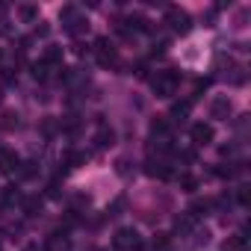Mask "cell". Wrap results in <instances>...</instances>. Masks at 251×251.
Wrapping results in <instances>:
<instances>
[{
	"label": "cell",
	"instance_id": "7",
	"mask_svg": "<svg viewBox=\"0 0 251 251\" xmlns=\"http://www.w3.org/2000/svg\"><path fill=\"white\" fill-rule=\"evenodd\" d=\"M151 136L160 142H169V121L166 118H154L151 121Z\"/></svg>",
	"mask_w": 251,
	"mask_h": 251
},
{
	"label": "cell",
	"instance_id": "8",
	"mask_svg": "<svg viewBox=\"0 0 251 251\" xmlns=\"http://www.w3.org/2000/svg\"><path fill=\"white\" fill-rule=\"evenodd\" d=\"M151 177H160V180H169V177H175V172L166 166V163H148V169H145Z\"/></svg>",
	"mask_w": 251,
	"mask_h": 251
},
{
	"label": "cell",
	"instance_id": "11",
	"mask_svg": "<svg viewBox=\"0 0 251 251\" xmlns=\"http://www.w3.org/2000/svg\"><path fill=\"white\" fill-rule=\"evenodd\" d=\"M230 112V100L227 98H216L213 100V118H227Z\"/></svg>",
	"mask_w": 251,
	"mask_h": 251
},
{
	"label": "cell",
	"instance_id": "13",
	"mask_svg": "<svg viewBox=\"0 0 251 251\" xmlns=\"http://www.w3.org/2000/svg\"><path fill=\"white\" fill-rule=\"evenodd\" d=\"M151 248H154V251H172V236H169V233H157V236L151 239Z\"/></svg>",
	"mask_w": 251,
	"mask_h": 251
},
{
	"label": "cell",
	"instance_id": "21",
	"mask_svg": "<svg viewBox=\"0 0 251 251\" xmlns=\"http://www.w3.org/2000/svg\"><path fill=\"white\" fill-rule=\"evenodd\" d=\"M18 15H21L24 21H36V18H39V9H36V6H21Z\"/></svg>",
	"mask_w": 251,
	"mask_h": 251
},
{
	"label": "cell",
	"instance_id": "27",
	"mask_svg": "<svg viewBox=\"0 0 251 251\" xmlns=\"http://www.w3.org/2000/svg\"><path fill=\"white\" fill-rule=\"evenodd\" d=\"M24 251H45V248H39V245H36V242H30V245H27V248H24Z\"/></svg>",
	"mask_w": 251,
	"mask_h": 251
},
{
	"label": "cell",
	"instance_id": "22",
	"mask_svg": "<svg viewBox=\"0 0 251 251\" xmlns=\"http://www.w3.org/2000/svg\"><path fill=\"white\" fill-rule=\"evenodd\" d=\"M18 201H21V198H18L15 189H6V192H3V204H6V207H12V204H18Z\"/></svg>",
	"mask_w": 251,
	"mask_h": 251
},
{
	"label": "cell",
	"instance_id": "18",
	"mask_svg": "<svg viewBox=\"0 0 251 251\" xmlns=\"http://www.w3.org/2000/svg\"><path fill=\"white\" fill-rule=\"evenodd\" d=\"M189 109H192V98H189V100H177V103L172 106V115H175V118H186Z\"/></svg>",
	"mask_w": 251,
	"mask_h": 251
},
{
	"label": "cell",
	"instance_id": "23",
	"mask_svg": "<svg viewBox=\"0 0 251 251\" xmlns=\"http://www.w3.org/2000/svg\"><path fill=\"white\" fill-rule=\"evenodd\" d=\"M42 130H45V136H53V133H56V121H53V118H48V121L42 124Z\"/></svg>",
	"mask_w": 251,
	"mask_h": 251
},
{
	"label": "cell",
	"instance_id": "24",
	"mask_svg": "<svg viewBox=\"0 0 251 251\" xmlns=\"http://www.w3.org/2000/svg\"><path fill=\"white\" fill-rule=\"evenodd\" d=\"M248 201H251V195H248V186H242V189H239V204H242V207H248Z\"/></svg>",
	"mask_w": 251,
	"mask_h": 251
},
{
	"label": "cell",
	"instance_id": "17",
	"mask_svg": "<svg viewBox=\"0 0 251 251\" xmlns=\"http://www.w3.org/2000/svg\"><path fill=\"white\" fill-rule=\"evenodd\" d=\"M83 30H89V21H83V18H68V33H71V36H80Z\"/></svg>",
	"mask_w": 251,
	"mask_h": 251
},
{
	"label": "cell",
	"instance_id": "16",
	"mask_svg": "<svg viewBox=\"0 0 251 251\" xmlns=\"http://www.w3.org/2000/svg\"><path fill=\"white\" fill-rule=\"evenodd\" d=\"M21 207H24L27 216H39V213H42V201H39V198H24Z\"/></svg>",
	"mask_w": 251,
	"mask_h": 251
},
{
	"label": "cell",
	"instance_id": "15",
	"mask_svg": "<svg viewBox=\"0 0 251 251\" xmlns=\"http://www.w3.org/2000/svg\"><path fill=\"white\" fill-rule=\"evenodd\" d=\"M0 127H3V130H12V127H18V112L6 109L3 115H0Z\"/></svg>",
	"mask_w": 251,
	"mask_h": 251
},
{
	"label": "cell",
	"instance_id": "1",
	"mask_svg": "<svg viewBox=\"0 0 251 251\" xmlns=\"http://www.w3.org/2000/svg\"><path fill=\"white\" fill-rule=\"evenodd\" d=\"M112 248H115V251H142L145 242H142V236H139L133 227H121V230H115V236H112Z\"/></svg>",
	"mask_w": 251,
	"mask_h": 251
},
{
	"label": "cell",
	"instance_id": "3",
	"mask_svg": "<svg viewBox=\"0 0 251 251\" xmlns=\"http://www.w3.org/2000/svg\"><path fill=\"white\" fill-rule=\"evenodd\" d=\"M166 24L175 30V33H189L192 30V18H189V12H183V9H177V6H169L166 9Z\"/></svg>",
	"mask_w": 251,
	"mask_h": 251
},
{
	"label": "cell",
	"instance_id": "26",
	"mask_svg": "<svg viewBox=\"0 0 251 251\" xmlns=\"http://www.w3.org/2000/svg\"><path fill=\"white\" fill-rule=\"evenodd\" d=\"M48 198H59V183H56V180L48 186Z\"/></svg>",
	"mask_w": 251,
	"mask_h": 251
},
{
	"label": "cell",
	"instance_id": "5",
	"mask_svg": "<svg viewBox=\"0 0 251 251\" xmlns=\"http://www.w3.org/2000/svg\"><path fill=\"white\" fill-rule=\"evenodd\" d=\"M189 136H192V142H195V145H210V142H213V136H216V130H213V124L198 121V124H192Z\"/></svg>",
	"mask_w": 251,
	"mask_h": 251
},
{
	"label": "cell",
	"instance_id": "6",
	"mask_svg": "<svg viewBox=\"0 0 251 251\" xmlns=\"http://www.w3.org/2000/svg\"><path fill=\"white\" fill-rule=\"evenodd\" d=\"M18 166H21V160H18L15 151H3V148H0V172H3V175H15Z\"/></svg>",
	"mask_w": 251,
	"mask_h": 251
},
{
	"label": "cell",
	"instance_id": "20",
	"mask_svg": "<svg viewBox=\"0 0 251 251\" xmlns=\"http://www.w3.org/2000/svg\"><path fill=\"white\" fill-rule=\"evenodd\" d=\"M112 139H115V133L103 127V130L98 133V139H95V142H98V148H109V145H112Z\"/></svg>",
	"mask_w": 251,
	"mask_h": 251
},
{
	"label": "cell",
	"instance_id": "25",
	"mask_svg": "<svg viewBox=\"0 0 251 251\" xmlns=\"http://www.w3.org/2000/svg\"><path fill=\"white\" fill-rule=\"evenodd\" d=\"M74 207H77V210H80V207H89V195H77V198H74ZM77 210H74V213H77Z\"/></svg>",
	"mask_w": 251,
	"mask_h": 251
},
{
	"label": "cell",
	"instance_id": "19",
	"mask_svg": "<svg viewBox=\"0 0 251 251\" xmlns=\"http://www.w3.org/2000/svg\"><path fill=\"white\" fill-rule=\"evenodd\" d=\"M177 180H180V189L183 192H195L198 189V177H192V175H180Z\"/></svg>",
	"mask_w": 251,
	"mask_h": 251
},
{
	"label": "cell",
	"instance_id": "4",
	"mask_svg": "<svg viewBox=\"0 0 251 251\" xmlns=\"http://www.w3.org/2000/svg\"><path fill=\"white\" fill-rule=\"evenodd\" d=\"M95 56H98V65L103 68H112L118 62V50L112 48L109 39H95Z\"/></svg>",
	"mask_w": 251,
	"mask_h": 251
},
{
	"label": "cell",
	"instance_id": "12",
	"mask_svg": "<svg viewBox=\"0 0 251 251\" xmlns=\"http://www.w3.org/2000/svg\"><path fill=\"white\" fill-rule=\"evenodd\" d=\"M42 62H48L50 68H53V65H59V62H62V48H56V45H50V48L45 50V59H42Z\"/></svg>",
	"mask_w": 251,
	"mask_h": 251
},
{
	"label": "cell",
	"instance_id": "2",
	"mask_svg": "<svg viewBox=\"0 0 251 251\" xmlns=\"http://www.w3.org/2000/svg\"><path fill=\"white\" fill-rule=\"evenodd\" d=\"M177 83H180V74L177 71H160L154 77V92L157 98H172L177 92Z\"/></svg>",
	"mask_w": 251,
	"mask_h": 251
},
{
	"label": "cell",
	"instance_id": "14",
	"mask_svg": "<svg viewBox=\"0 0 251 251\" xmlns=\"http://www.w3.org/2000/svg\"><path fill=\"white\" fill-rule=\"evenodd\" d=\"M195 222H198V219H192L189 213H183V216H177V219H175V227H177L180 233H186V230H192V227H195Z\"/></svg>",
	"mask_w": 251,
	"mask_h": 251
},
{
	"label": "cell",
	"instance_id": "9",
	"mask_svg": "<svg viewBox=\"0 0 251 251\" xmlns=\"http://www.w3.org/2000/svg\"><path fill=\"white\" fill-rule=\"evenodd\" d=\"M30 74H33V80H39V83H45V80L50 77V65L39 59V62H33V65H30Z\"/></svg>",
	"mask_w": 251,
	"mask_h": 251
},
{
	"label": "cell",
	"instance_id": "10",
	"mask_svg": "<svg viewBox=\"0 0 251 251\" xmlns=\"http://www.w3.org/2000/svg\"><path fill=\"white\" fill-rule=\"evenodd\" d=\"M225 251H248V239H245L242 233H236V236H227V242H225Z\"/></svg>",
	"mask_w": 251,
	"mask_h": 251
}]
</instances>
